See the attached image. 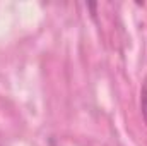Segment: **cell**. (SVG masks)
I'll return each instance as SVG.
<instances>
[{"mask_svg": "<svg viewBox=\"0 0 147 146\" xmlns=\"http://www.w3.org/2000/svg\"><path fill=\"white\" fill-rule=\"evenodd\" d=\"M140 107H142V115H144V120L147 124V79L142 84V91H140Z\"/></svg>", "mask_w": 147, "mask_h": 146, "instance_id": "obj_1", "label": "cell"}]
</instances>
